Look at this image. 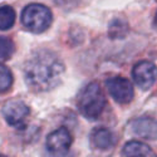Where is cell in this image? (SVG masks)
Returning a JSON list of instances; mask_svg holds the SVG:
<instances>
[{
    "instance_id": "1",
    "label": "cell",
    "mask_w": 157,
    "mask_h": 157,
    "mask_svg": "<svg viewBox=\"0 0 157 157\" xmlns=\"http://www.w3.org/2000/svg\"><path fill=\"white\" fill-rule=\"evenodd\" d=\"M63 73V62L50 50L34 53L24 67L25 82L34 92H48L56 88L62 81Z\"/></svg>"
},
{
    "instance_id": "2",
    "label": "cell",
    "mask_w": 157,
    "mask_h": 157,
    "mask_svg": "<svg viewBox=\"0 0 157 157\" xmlns=\"http://www.w3.org/2000/svg\"><path fill=\"white\" fill-rule=\"evenodd\" d=\"M77 104L79 112L86 118L97 120L106 106V98H104L101 86L96 82L87 84L78 96Z\"/></svg>"
},
{
    "instance_id": "3",
    "label": "cell",
    "mask_w": 157,
    "mask_h": 157,
    "mask_svg": "<svg viewBox=\"0 0 157 157\" xmlns=\"http://www.w3.org/2000/svg\"><path fill=\"white\" fill-rule=\"evenodd\" d=\"M53 20V15L45 5L30 4L25 6L21 13V24L33 33H42L47 30Z\"/></svg>"
},
{
    "instance_id": "4",
    "label": "cell",
    "mask_w": 157,
    "mask_h": 157,
    "mask_svg": "<svg viewBox=\"0 0 157 157\" xmlns=\"http://www.w3.org/2000/svg\"><path fill=\"white\" fill-rule=\"evenodd\" d=\"M2 113L9 126L15 128H21L24 127L25 122H27L30 109L21 101H8L3 106Z\"/></svg>"
},
{
    "instance_id": "5",
    "label": "cell",
    "mask_w": 157,
    "mask_h": 157,
    "mask_svg": "<svg viewBox=\"0 0 157 157\" xmlns=\"http://www.w3.org/2000/svg\"><path fill=\"white\" fill-rule=\"evenodd\" d=\"M45 146L52 155H65L72 146V135L65 127H60L47 137Z\"/></svg>"
},
{
    "instance_id": "6",
    "label": "cell",
    "mask_w": 157,
    "mask_h": 157,
    "mask_svg": "<svg viewBox=\"0 0 157 157\" xmlns=\"http://www.w3.org/2000/svg\"><path fill=\"white\" fill-rule=\"evenodd\" d=\"M107 89L118 103H129L133 99V86L128 79L122 77H113L106 82Z\"/></svg>"
},
{
    "instance_id": "7",
    "label": "cell",
    "mask_w": 157,
    "mask_h": 157,
    "mask_svg": "<svg viewBox=\"0 0 157 157\" xmlns=\"http://www.w3.org/2000/svg\"><path fill=\"white\" fill-rule=\"evenodd\" d=\"M132 77L135 83L141 89L146 90L157 81V67L150 62H138L132 69Z\"/></svg>"
},
{
    "instance_id": "8",
    "label": "cell",
    "mask_w": 157,
    "mask_h": 157,
    "mask_svg": "<svg viewBox=\"0 0 157 157\" xmlns=\"http://www.w3.org/2000/svg\"><path fill=\"white\" fill-rule=\"evenodd\" d=\"M132 131L146 140H157V121L150 117H141L132 122Z\"/></svg>"
},
{
    "instance_id": "9",
    "label": "cell",
    "mask_w": 157,
    "mask_h": 157,
    "mask_svg": "<svg viewBox=\"0 0 157 157\" xmlns=\"http://www.w3.org/2000/svg\"><path fill=\"white\" fill-rule=\"evenodd\" d=\"M90 141L98 150H108L114 145V136L108 128L98 127L92 131Z\"/></svg>"
},
{
    "instance_id": "10",
    "label": "cell",
    "mask_w": 157,
    "mask_h": 157,
    "mask_svg": "<svg viewBox=\"0 0 157 157\" xmlns=\"http://www.w3.org/2000/svg\"><path fill=\"white\" fill-rule=\"evenodd\" d=\"M123 156H129V157H152L156 156L150 146L146 143H142L138 141H131L123 147L122 150Z\"/></svg>"
},
{
    "instance_id": "11",
    "label": "cell",
    "mask_w": 157,
    "mask_h": 157,
    "mask_svg": "<svg viewBox=\"0 0 157 157\" xmlns=\"http://www.w3.org/2000/svg\"><path fill=\"white\" fill-rule=\"evenodd\" d=\"M15 21V11L9 5L0 6V30L10 29Z\"/></svg>"
},
{
    "instance_id": "12",
    "label": "cell",
    "mask_w": 157,
    "mask_h": 157,
    "mask_svg": "<svg viewBox=\"0 0 157 157\" xmlns=\"http://www.w3.org/2000/svg\"><path fill=\"white\" fill-rule=\"evenodd\" d=\"M13 84V75L6 65L0 63V93H4Z\"/></svg>"
},
{
    "instance_id": "13",
    "label": "cell",
    "mask_w": 157,
    "mask_h": 157,
    "mask_svg": "<svg viewBox=\"0 0 157 157\" xmlns=\"http://www.w3.org/2000/svg\"><path fill=\"white\" fill-rule=\"evenodd\" d=\"M128 28L127 24L121 19H114L109 24V36L111 38H122L126 35Z\"/></svg>"
},
{
    "instance_id": "14",
    "label": "cell",
    "mask_w": 157,
    "mask_h": 157,
    "mask_svg": "<svg viewBox=\"0 0 157 157\" xmlns=\"http://www.w3.org/2000/svg\"><path fill=\"white\" fill-rule=\"evenodd\" d=\"M14 53V44L9 38L0 35V59H8Z\"/></svg>"
},
{
    "instance_id": "15",
    "label": "cell",
    "mask_w": 157,
    "mask_h": 157,
    "mask_svg": "<svg viewBox=\"0 0 157 157\" xmlns=\"http://www.w3.org/2000/svg\"><path fill=\"white\" fill-rule=\"evenodd\" d=\"M53 2L62 9H65V10H69L72 8H74L79 0H53Z\"/></svg>"
},
{
    "instance_id": "16",
    "label": "cell",
    "mask_w": 157,
    "mask_h": 157,
    "mask_svg": "<svg viewBox=\"0 0 157 157\" xmlns=\"http://www.w3.org/2000/svg\"><path fill=\"white\" fill-rule=\"evenodd\" d=\"M155 27H156V29H157V14H156V17H155Z\"/></svg>"
}]
</instances>
